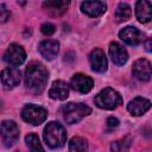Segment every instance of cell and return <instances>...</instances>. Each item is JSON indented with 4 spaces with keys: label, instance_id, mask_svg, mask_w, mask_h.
<instances>
[{
    "label": "cell",
    "instance_id": "6da1fadb",
    "mask_svg": "<svg viewBox=\"0 0 152 152\" xmlns=\"http://www.w3.org/2000/svg\"><path fill=\"white\" fill-rule=\"evenodd\" d=\"M49 72L40 62H32L25 70V86L33 94H40L48 82Z\"/></svg>",
    "mask_w": 152,
    "mask_h": 152
},
{
    "label": "cell",
    "instance_id": "7a4b0ae2",
    "mask_svg": "<svg viewBox=\"0 0 152 152\" xmlns=\"http://www.w3.org/2000/svg\"><path fill=\"white\" fill-rule=\"evenodd\" d=\"M43 137L45 144L51 148L62 147L66 141V132L64 127L56 121H51L45 126Z\"/></svg>",
    "mask_w": 152,
    "mask_h": 152
},
{
    "label": "cell",
    "instance_id": "3957f363",
    "mask_svg": "<svg viewBox=\"0 0 152 152\" xmlns=\"http://www.w3.org/2000/svg\"><path fill=\"white\" fill-rule=\"evenodd\" d=\"M94 101L99 108L112 110L122 103V97L113 88H104L95 96Z\"/></svg>",
    "mask_w": 152,
    "mask_h": 152
},
{
    "label": "cell",
    "instance_id": "277c9868",
    "mask_svg": "<svg viewBox=\"0 0 152 152\" xmlns=\"http://www.w3.org/2000/svg\"><path fill=\"white\" fill-rule=\"evenodd\" d=\"M91 113L90 107H88L84 103H74L69 102L62 107V114L63 119L68 124H76L81 121L83 118L89 115Z\"/></svg>",
    "mask_w": 152,
    "mask_h": 152
},
{
    "label": "cell",
    "instance_id": "5b68a950",
    "mask_svg": "<svg viewBox=\"0 0 152 152\" xmlns=\"http://www.w3.org/2000/svg\"><path fill=\"white\" fill-rule=\"evenodd\" d=\"M46 116H48V112L43 107L36 106V104H26L21 110L23 120L33 126H37L44 122Z\"/></svg>",
    "mask_w": 152,
    "mask_h": 152
},
{
    "label": "cell",
    "instance_id": "8992f818",
    "mask_svg": "<svg viewBox=\"0 0 152 152\" xmlns=\"http://www.w3.org/2000/svg\"><path fill=\"white\" fill-rule=\"evenodd\" d=\"M0 135L5 146L10 147L14 145L19 138V128L12 120H5L0 124Z\"/></svg>",
    "mask_w": 152,
    "mask_h": 152
},
{
    "label": "cell",
    "instance_id": "52a82bcc",
    "mask_svg": "<svg viewBox=\"0 0 152 152\" xmlns=\"http://www.w3.org/2000/svg\"><path fill=\"white\" fill-rule=\"evenodd\" d=\"M25 59H26V52L24 48L15 43L11 44L4 53V61L12 66H18L23 64Z\"/></svg>",
    "mask_w": 152,
    "mask_h": 152
},
{
    "label": "cell",
    "instance_id": "ba28073f",
    "mask_svg": "<svg viewBox=\"0 0 152 152\" xmlns=\"http://www.w3.org/2000/svg\"><path fill=\"white\" fill-rule=\"evenodd\" d=\"M119 37H120V39L124 42V43H126V44H128V45H133V46H135V45H139L140 43H142L144 42V33L141 32V31H139L137 27H134V26H126V27H124L120 32H119Z\"/></svg>",
    "mask_w": 152,
    "mask_h": 152
},
{
    "label": "cell",
    "instance_id": "9c48e42d",
    "mask_svg": "<svg viewBox=\"0 0 152 152\" xmlns=\"http://www.w3.org/2000/svg\"><path fill=\"white\" fill-rule=\"evenodd\" d=\"M70 2L71 0H45L43 8L51 17H61L68 11Z\"/></svg>",
    "mask_w": 152,
    "mask_h": 152
},
{
    "label": "cell",
    "instance_id": "30bf717a",
    "mask_svg": "<svg viewBox=\"0 0 152 152\" xmlns=\"http://www.w3.org/2000/svg\"><path fill=\"white\" fill-rule=\"evenodd\" d=\"M93 86H94L93 78L84 74H75L70 81V87L75 91H78L81 94L89 93L93 89Z\"/></svg>",
    "mask_w": 152,
    "mask_h": 152
},
{
    "label": "cell",
    "instance_id": "8fae6325",
    "mask_svg": "<svg viewBox=\"0 0 152 152\" xmlns=\"http://www.w3.org/2000/svg\"><path fill=\"white\" fill-rule=\"evenodd\" d=\"M132 72L139 81L146 82L150 81L152 71H151V63L146 58H139L133 63Z\"/></svg>",
    "mask_w": 152,
    "mask_h": 152
},
{
    "label": "cell",
    "instance_id": "7c38bea8",
    "mask_svg": "<svg viewBox=\"0 0 152 152\" xmlns=\"http://www.w3.org/2000/svg\"><path fill=\"white\" fill-rule=\"evenodd\" d=\"M107 10L104 2L100 0H86L81 4V11L89 17H100Z\"/></svg>",
    "mask_w": 152,
    "mask_h": 152
},
{
    "label": "cell",
    "instance_id": "4fadbf2b",
    "mask_svg": "<svg viewBox=\"0 0 152 152\" xmlns=\"http://www.w3.org/2000/svg\"><path fill=\"white\" fill-rule=\"evenodd\" d=\"M0 81L5 89H13L20 82V71L15 68H6L0 74Z\"/></svg>",
    "mask_w": 152,
    "mask_h": 152
},
{
    "label": "cell",
    "instance_id": "5bb4252c",
    "mask_svg": "<svg viewBox=\"0 0 152 152\" xmlns=\"http://www.w3.org/2000/svg\"><path fill=\"white\" fill-rule=\"evenodd\" d=\"M89 62L91 65V69L96 72H104L107 70V58L104 52L96 48L94 49L89 55Z\"/></svg>",
    "mask_w": 152,
    "mask_h": 152
},
{
    "label": "cell",
    "instance_id": "9a60e30c",
    "mask_svg": "<svg viewBox=\"0 0 152 152\" xmlns=\"http://www.w3.org/2000/svg\"><path fill=\"white\" fill-rule=\"evenodd\" d=\"M109 56L114 64L124 65L128 59V53L122 45L116 42H112L109 44Z\"/></svg>",
    "mask_w": 152,
    "mask_h": 152
},
{
    "label": "cell",
    "instance_id": "2e32d148",
    "mask_svg": "<svg viewBox=\"0 0 152 152\" xmlns=\"http://www.w3.org/2000/svg\"><path fill=\"white\" fill-rule=\"evenodd\" d=\"M151 107V102L147 100V99H144V97H135L133 99L132 101L128 102L127 104V110L132 114V115H135V116H139V115H142L145 114Z\"/></svg>",
    "mask_w": 152,
    "mask_h": 152
},
{
    "label": "cell",
    "instance_id": "e0dca14e",
    "mask_svg": "<svg viewBox=\"0 0 152 152\" xmlns=\"http://www.w3.org/2000/svg\"><path fill=\"white\" fill-rule=\"evenodd\" d=\"M39 53L48 61L53 59L59 51V43L57 40H44L38 46Z\"/></svg>",
    "mask_w": 152,
    "mask_h": 152
},
{
    "label": "cell",
    "instance_id": "ac0fdd59",
    "mask_svg": "<svg viewBox=\"0 0 152 152\" xmlns=\"http://www.w3.org/2000/svg\"><path fill=\"white\" fill-rule=\"evenodd\" d=\"M152 6L148 0H138L135 4V15L140 23H148L151 20Z\"/></svg>",
    "mask_w": 152,
    "mask_h": 152
},
{
    "label": "cell",
    "instance_id": "d6986e66",
    "mask_svg": "<svg viewBox=\"0 0 152 152\" xmlns=\"http://www.w3.org/2000/svg\"><path fill=\"white\" fill-rule=\"evenodd\" d=\"M49 96L53 100H65L69 96V87L64 81H55L49 90Z\"/></svg>",
    "mask_w": 152,
    "mask_h": 152
},
{
    "label": "cell",
    "instance_id": "ffe728a7",
    "mask_svg": "<svg viewBox=\"0 0 152 152\" xmlns=\"http://www.w3.org/2000/svg\"><path fill=\"white\" fill-rule=\"evenodd\" d=\"M131 15H132V10L127 4L121 2L118 5V7L115 10V20L118 23H122V21L128 20L131 18Z\"/></svg>",
    "mask_w": 152,
    "mask_h": 152
},
{
    "label": "cell",
    "instance_id": "44dd1931",
    "mask_svg": "<svg viewBox=\"0 0 152 152\" xmlns=\"http://www.w3.org/2000/svg\"><path fill=\"white\" fill-rule=\"evenodd\" d=\"M88 148L87 141L86 139H83L82 137H74L70 142H69V150L74 151V152H81V151H86Z\"/></svg>",
    "mask_w": 152,
    "mask_h": 152
},
{
    "label": "cell",
    "instance_id": "7402d4cb",
    "mask_svg": "<svg viewBox=\"0 0 152 152\" xmlns=\"http://www.w3.org/2000/svg\"><path fill=\"white\" fill-rule=\"evenodd\" d=\"M25 142L27 145V147L31 151H43V146L39 141L38 135H36L34 133H30L25 137Z\"/></svg>",
    "mask_w": 152,
    "mask_h": 152
},
{
    "label": "cell",
    "instance_id": "603a6c76",
    "mask_svg": "<svg viewBox=\"0 0 152 152\" xmlns=\"http://www.w3.org/2000/svg\"><path fill=\"white\" fill-rule=\"evenodd\" d=\"M131 144H132L131 138L129 137H126V138H122V139L113 142L112 146H110V150L112 151H126V150L129 148Z\"/></svg>",
    "mask_w": 152,
    "mask_h": 152
},
{
    "label": "cell",
    "instance_id": "cb8c5ba5",
    "mask_svg": "<svg viewBox=\"0 0 152 152\" xmlns=\"http://www.w3.org/2000/svg\"><path fill=\"white\" fill-rule=\"evenodd\" d=\"M40 31H42L45 36H51L52 33H55L56 27H55V25L51 24V23H45V24H43V25L40 26Z\"/></svg>",
    "mask_w": 152,
    "mask_h": 152
},
{
    "label": "cell",
    "instance_id": "d4e9b609",
    "mask_svg": "<svg viewBox=\"0 0 152 152\" xmlns=\"http://www.w3.org/2000/svg\"><path fill=\"white\" fill-rule=\"evenodd\" d=\"M11 13L7 10V7L5 5H0V23H6L10 18Z\"/></svg>",
    "mask_w": 152,
    "mask_h": 152
},
{
    "label": "cell",
    "instance_id": "484cf974",
    "mask_svg": "<svg viewBox=\"0 0 152 152\" xmlns=\"http://www.w3.org/2000/svg\"><path fill=\"white\" fill-rule=\"evenodd\" d=\"M118 125H119V120H118L116 118L109 116V118L107 119V126H108L109 128H114V127H116Z\"/></svg>",
    "mask_w": 152,
    "mask_h": 152
},
{
    "label": "cell",
    "instance_id": "4316f807",
    "mask_svg": "<svg viewBox=\"0 0 152 152\" xmlns=\"http://www.w3.org/2000/svg\"><path fill=\"white\" fill-rule=\"evenodd\" d=\"M146 50L151 51V39H147V42H146Z\"/></svg>",
    "mask_w": 152,
    "mask_h": 152
},
{
    "label": "cell",
    "instance_id": "83f0119b",
    "mask_svg": "<svg viewBox=\"0 0 152 152\" xmlns=\"http://www.w3.org/2000/svg\"><path fill=\"white\" fill-rule=\"evenodd\" d=\"M17 2L20 4V5H25L26 4V0H17Z\"/></svg>",
    "mask_w": 152,
    "mask_h": 152
}]
</instances>
